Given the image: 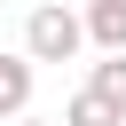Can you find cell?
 <instances>
[{"label":"cell","mask_w":126,"mask_h":126,"mask_svg":"<svg viewBox=\"0 0 126 126\" xmlns=\"http://www.w3.org/2000/svg\"><path fill=\"white\" fill-rule=\"evenodd\" d=\"M79 47H87V16H71V8H55V0L24 16V55H32V63H71Z\"/></svg>","instance_id":"obj_1"},{"label":"cell","mask_w":126,"mask_h":126,"mask_svg":"<svg viewBox=\"0 0 126 126\" xmlns=\"http://www.w3.org/2000/svg\"><path fill=\"white\" fill-rule=\"evenodd\" d=\"M32 79H39V63H32V55H0V126L32 118Z\"/></svg>","instance_id":"obj_2"},{"label":"cell","mask_w":126,"mask_h":126,"mask_svg":"<svg viewBox=\"0 0 126 126\" xmlns=\"http://www.w3.org/2000/svg\"><path fill=\"white\" fill-rule=\"evenodd\" d=\"M79 16H87V39L102 55H126V0H87Z\"/></svg>","instance_id":"obj_3"},{"label":"cell","mask_w":126,"mask_h":126,"mask_svg":"<svg viewBox=\"0 0 126 126\" xmlns=\"http://www.w3.org/2000/svg\"><path fill=\"white\" fill-rule=\"evenodd\" d=\"M63 126H126V110H118V102H102L94 87H79V94L63 102Z\"/></svg>","instance_id":"obj_4"},{"label":"cell","mask_w":126,"mask_h":126,"mask_svg":"<svg viewBox=\"0 0 126 126\" xmlns=\"http://www.w3.org/2000/svg\"><path fill=\"white\" fill-rule=\"evenodd\" d=\"M87 87H94L102 102H118V110H126V55H102V63L87 71Z\"/></svg>","instance_id":"obj_5"},{"label":"cell","mask_w":126,"mask_h":126,"mask_svg":"<svg viewBox=\"0 0 126 126\" xmlns=\"http://www.w3.org/2000/svg\"><path fill=\"white\" fill-rule=\"evenodd\" d=\"M16 126H63V118H16Z\"/></svg>","instance_id":"obj_6"}]
</instances>
